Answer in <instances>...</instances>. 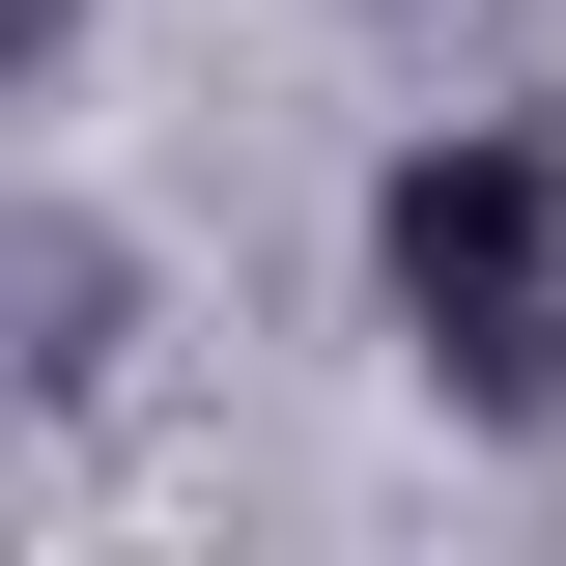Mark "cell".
<instances>
[{"label": "cell", "mask_w": 566, "mask_h": 566, "mask_svg": "<svg viewBox=\"0 0 566 566\" xmlns=\"http://www.w3.org/2000/svg\"><path fill=\"white\" fill-rule=\"evenodd\" d=\"M368 255H397L424 368H482V397H538V368H566V142H538V114H453V142H397V199H368Z\"/></svg>", "instance_id": "cell-1"}]
</instances>
